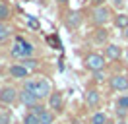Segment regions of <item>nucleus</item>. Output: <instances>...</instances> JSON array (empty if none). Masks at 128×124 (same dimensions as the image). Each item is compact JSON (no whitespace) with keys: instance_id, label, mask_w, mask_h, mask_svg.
Segmentation results:
<instances>
[{"instance_id":"1","label":"nucleus","mask_w":128,"mask_h":124,"mask_svg":"<svg viewBox=\"0 0 128 124\" xmlns=\"http://www.w3.org/2000/svg\"><path fill=\"white\" fill-rule=\"evenodd\" d=\"M24 89H27V91L35 93L39 99H45V97H48L50 95V85H48L47 80H27L24 85Z\"/></svg>"},{"instance_id":"2","label":"nucleus","mask_w":128,"mask_h":124,"mask_svg":"<svg viewBox=\"0 0 128 124\" xmlns=\"http://www.w3.org/2000/svg\"><path fill=\"white\" fill-rule=\"evenodd\" d=\"M12 54L18 56V58H29L33 54V46L29 45L27 41H24L22 37H18L16 43H14V46H12Z\"/></svg>"},{"instance_id":"3","label":"nucleus","mask_w":128,"mask_h":124,"mask_svg":"<svg viewBox=\"0 0 128 124\" xmlns=\"http://www.w3.org/2000/svg\"><path fill=\"white\" fill-rule=\"evenodd\" d=\"M105 66V58L101 54H88L86 56V68L91 70V72H99V70H103Z\"/></svg>"},{"instance_id":"4","label":"nucleus","mask_w":128,"mask_h":124,"mask_svg":"<svg viewBox=\"0 0 128 124\" xmlns=\"http://www.w3.org/2000/svg\"><path fill=\"white\" fill-rule=\"evenodd\" d=\"M16 99H18V93H16L14 87H2V89H0V101H2V103L10 105V103H14Z\"/></svg>"},{"instance_id":"5","label":"nucleus","mask_w":128,"mask_h":124,"mask_svg":"<svg viewBox=\"0 0 128 124\" xmlns=\"http://www.w3.org/2000/svg\"><path fill=\"white\" fill-rule=\"evenodd\" d=\"M31 108H33V112L39 116L41 124H52V114H50L48 110H45V108L39 107V105H35V107H31Z\"/></svg>"},{"instance_id":"6","label":"nucleus","mask_w":128,"mask_h":124,"mask_svg":"<svg viewBox=\"0 0 128 124\" xmlns=\"http://www.w3.org/2000/svg\"><path fill=\"white\" fill-rule=\"evenodd\" d=\"M20 101H22L24 105H27V107H35V105H37V101H39V97H37L35 93L24 89V91L20 93Z\"/></svg>"},{"instance_id":"7","label":"nucleus","mask_w":128,"mask_h":124,"mask_svg":"<svg viewBox=\"0 0 128 124\" xmlns=\"http://www.w3.org/2000/svg\"><path fill=\"white\" fill-rule=\"evenodd\" d=\"M10 76L12 78H27L29 76V70L25 68V66L14 64V66H10Z\"/></svg>"},{"instance_id":"8","label":"nucleus","mask_w":128,"mask_h":124,"mask_svg":"<svg viewBox=\"0 0 128 124\" xmlns=\"http://www.w3.org/2000/svg\"><path fill=\"white\" fill-rule=\"evenodd\" d=\"M111 87L112 89H128V78H124V76L111 78Z\"/></svg>"},{"instance_id":"9","label":"nucleus","mask_w":128,"mask_h":124,"mask_svg":"<svg viewBox=\"0 0 128 124\" xmlns=\"http://www.w3.org/2000/svg\"><path fill=\"white\" fill-rule=\"evenodd\" d=\"M93 20H95V23H105L107 20H109V10L107 8H97L95 12H93Z\"/></svg>"},{"instance_id":"10","label":"nucleus","mask_w":128,"mask_h":124,"mask_svg":"<svg viewBox=\"0 0 128 124\" xmlns=\"http://www.w3.org/2000/svg\"><path fill=\"white\" fill-rule=\"evenodd\" d=\"M48 105H50V108H60L62 107V97H60V93H52L50 99H48Z\"/></svg>"},{"instance_id":"11","label":"nucleus","mask_w":128,"mask_h":124,"mask_svg":"<svg viewBox=\"0 0 128 124\" xmlns=\"http://www.w3.org/2000/svg\"><path fill=\"white\" fill-rule=\"evenodd\" d=\"M86 103H88L89 107H95L97 103H99V93H97V91H88V95H86Z\"/></svg>"},{"instance_id":"12","label":"nucleus","mask_w":128,"mask_h":124,"mask_svg":"<svg viewBox=\"0 0 128 124\" xmlns=\"http://www.w3.org/2000/svg\"><path fill=\"white\" fill-rule=\"evenodd\" d=\"M8 18H10V6L6 2H0V22H4Z\"/></svg>"},{"instance_id":"13","label":"nucleus","mask_w":128,"mask_h":124,"mask_svg":"<svg viewBox=\"0 0 128 124\" xmlns=\"http://www.w3.org/2000/svg\"><path fill=\"white\" fill-rule=\"evenodd\" d=\"M24 124H41V120H39V116H37V114L31 110L29 114L24 116Z\"/></svg>"},{"instance_id":"14","label":"nucleus","mask_w":128,"mask_h":124,"mask_svg":"<svg viewBox=\"0 0 128 124\" xmlns=\"http://www.w3.org/2000/svg\"><path fill=\"white\" fill-rule=\"evenodd\" d=\"M107 56H109V58H118L120 56V48L116 45H109L107 46Z\"/></svg>"},{"instance_id":"15","label":"nucleus","mask_w":128,"mask_h":124,"mask_svg":"<svg viewBox=\"0 0 128 124\" xmlns=\"http://www.w3.org/2000/svg\"><path fill=\"white\" fill-rule=\"evenodd\" d=\"M105 122H107L105 112H95V114L91 116V124H105Z\"/></svg>"},{"instance_id":"16","label":"nucleus","mask_w":128,"mask_h":124,"mask_svg":"<svg viewBox=\"0 0 128 124\" xmlns=\"http://www.w3.org/2000/svg\"><path fill=\"white\" fill-rule=\"evenodd\" d=\"M116 108L126 110V108H128V97H118V101H116Z\"/></svg>"},{"instance_id":"17","label":"nucleus","mask_w":128,"mask_h":124,"mask_svg":"<svg viewBox=\"0 0 128 124\" xmlns=\"http://www.w3.org/2000/svg\"><path fill=\"white\" fill-rule=\"evenodd\" d=\"M114 23H116V27H128V16H118Z\"/></svg>"},{"instance_id":"18","label":"nucleus","mask_w":128,"mask_h":124,"mask_svg":"<svg viewBox=\"0 0 128 124\" xmlns=\"http://www.w3.org/2000/svg\"><path fill=\"white\" fill-rule=\"evenodd\" d=\"M8 35H10V27H6L4 23H0V41H4Z\"/></svg>"},{"instance_id":"19","label":"nucleus","mask_w":128,"mask_h":124,"mask_svg":"<svg viewBox=\"0 0 128 124\" xmlns=\"http://www.w3.org/2000/svg\"><path fill=\"white\" fill-rule=\"evenodd\" d=\"M27 25H29L31 29H39V27H41L39 22H37V20H35L33 16H27Z\"/></svg>"},{"instance_id":"20","label":"nucleus","mask_w":128,"mask_h":124,"mask_svg":"<svg viewBox=\"0 0 128 124\" xmlns=\"http://www.w3.org/2000/svg\"><path fill=\"white\" fill-rule=\"evenodd\" d=\"M24 66L27 70L29 68H35V66H37V60H31V58H24Z\"/></svg>"},{"instance_id":"21","label":"nucleus","mask_w":128,"mask_h":124,"mask_svg":"<svg viewBox=\"0 0 128 124\" xmlns=\"http://www.w3.org/2000/svg\"><path fill=\"white\" fill-rule=\"evenodd\" d=\"M0 124H10V114L0 112Z\"/></svg>"},{"instance_id":"22","label":"nucleus","mask_w":128,"mask_h":124,"mask_svg":"<svg viewBox=\"0 0 128 124\" xmlns=\"http://www.w3.org/2000/svg\"><path fill=\"white\" fill-rule=\"evenodd\" d=\"M74 18H70V23H72V25H78V23H80V14H72Z\"/></svg>"},{"instance_id":"23","label":"nucleus","mask_w":128,"mask_h":124,"mask_svg":"<svg viewBox=\"0 0 128 124\" xmlns=\"http://www.w3.org/2000/svg\"><path fill=\"white\" fill-rule=\"evenodd\" d=\"M126 37H128V27H126Z\"/></svg>"},{"instance_id":"24","label":"nucleus","mask_w":128,"mask_h":124,"mask_svg":"<svg viewBox=\"0 0 128 124\" xmlns=\"http://www.w3.org/2000/svg\"><path fill=\"white\" fill-rule=\"evenodd\" d=\"M58 2H66V0H58Z\"/></svg>"},{"instance_id":"25","label":"nucleus","mask_w":128,"mask_h":124,"mask_svg":"<svg viewBox=\"0 0 128 124\" xmlns=\"http://www.w3.org/2000/svg\"><path fill=\"white\" fill-rule=\"evenodd\" d=\"M118 124H124V122H118Z\"/></svg>"}]
</instances>
